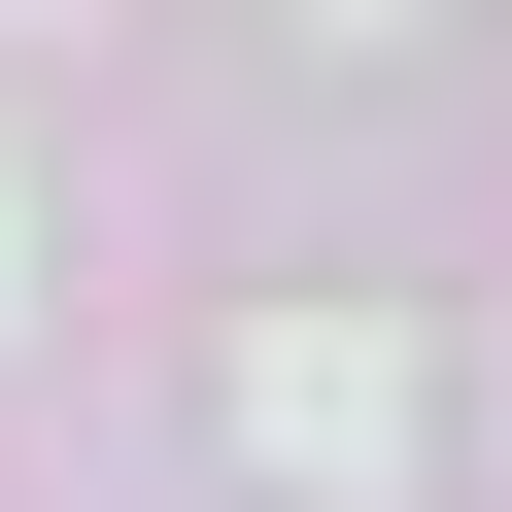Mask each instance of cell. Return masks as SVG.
Wrapping results in <instances>:
<instances>
[{"label":"cell","instance_id":"1","mask_svg":"<svg viewBox=\"0 0 512 512\" xmlns=\"http://www.w3.org/2000/svg\"><path fill=\"white\" fill-rule=\"evenodd\" d=\"M239 478H342V512H376V478H410V376H376L342 308H308V342H239Z\"/></svg>","mask_w":512,"mask_h":512},{"label":"cell","instance_id":"2","mask_svg":"<svg viewBox=\"0 0 512 512\" xmlns=\"http://www.w3.org/2000/svg\"><path fill=\"white\" fill-rule=\"evenodd\" d=\"M0 274H35V205H0Z\"/></svg>","mask_w":512,"mask_h":512},{"label":"cell","instance_id":"3","mask_svg":"<svg viewBox=\"0 0 512 512\" xmlns=\"http://www.w3.org/2000/svg\"><path fill=\"white\" fill-rule=\"evenodd\" d=\"M0 35H35V0H0Z\"/></svg>","mask_w":512,"mask_h":512}]
</instances>
